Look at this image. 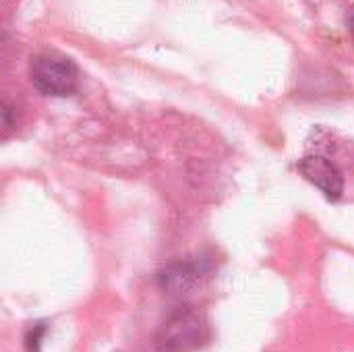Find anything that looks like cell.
Listing matches in <instances>:
<instances>
[{"instance_id": "obj_1", "label": "cell", "mask_w": 354, "mask_h": 352, "mask_svg": "<svg viewBox=\"0 0 354 352\" xmlns=\"http://www.w3.org/2000/svg\"><path fill=\"white\" fill-rule=\"evenodd\" d=\"M209 338V326L203 313L193 307H178L162 324L156 346L160 352H195Z\"/></svg>"}, {"instance_id": "obj_2", "label": "cell", "mask_w": 354, "mask_h": 352, "mask_svg": "<svg viewBox=\"0 0 354 352\" xmlns=\"http://www.w3.org/2000/svg\"><path fill=\"white\" fill-rule=\"evenodd\" d=\"M31 85L52 98L73 95L79 87V68L73 58L58 52H41L31 58L29 64Z\"/></svg>"}, {"instance_id": "obj_3", "label": "cell", "mask_w": 354, "mask_h": 352, "mask_svg": "<svg viewBox=\"0 0 354 352\" xmlns=\"http://www.w3.org/2000/svg\"><path fill=\"white\" fill-rule=\"evenodd\" d=\"M299 172L311 183L315 185L326 199L330 201H338L344 193V176L338 170V166L334 162H330L326 156L319 154H309L299 162Z\"/></svg>"}, {"instance_id": "obj_4", "label": "cell", "mask_w": 354, "mask_h": 352, "mask_svg": "<svg viewBox=\"0 0 354 352\" xmlns=\"http://www.w3.org/2000/svg\"><path fill=\"white\" fill-rule=\"evenodd\" d=\"M203 274H205L203 261H178V263L168 266L160 274V284L168 295L180 297V295L191 293L199 284Z\"/></svg>"}, {"instance_id": "obj_5", "label": "cell", "mask_w": 354, "mask_h": 352, "mask_svg": "<svg viewBox=\"0 0 354 352\" xmlns=\"http://www.w3.org/2000/svg\"><path fill=\"white\" fill-rule=\"evenodd\" d=\"M46 324H35L33 328H29V332L25 334V349L27 352H39L41 338L46 336Z\"/></svg>"}, {"instance_id": "obj_6", "label": "cell", "mask_w": 354, "mask_h": 352, "mask_svg": "<svg viewBox=\"0 0 354 352\" xmlns=\"http://www.w3.org/2000/svg\"><path fill=\"white\" fill-rule=\"evenodd\" d=\"M346 29H348V33H351V37H353L354 41V6L348 10V15H346Z\"/></svg>"}]
</instances>
